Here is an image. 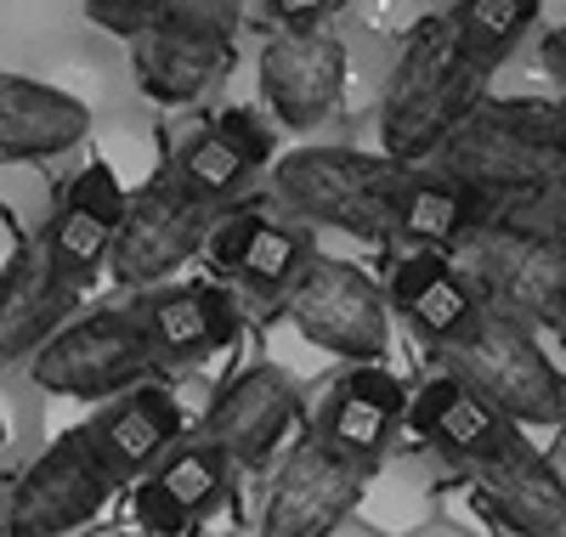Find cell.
Here are the masks:
<instances>
[{
    "instance_id": "6da1fadb",
    "label": "cell",
    "mask_w": 566,
    "mask_h": 537,
    "mask_svg": "<svg viewBox=\"0 0 566 537\" xmlns=\"http://www.w3.org/2000/svg\"><path fill=\"white\" fill-rule=\"evenodd\" d=\"M482 80L488 74L459 52L448 18L413 23L402 57L386 80V108H380L386 159L402 170L437 159L442 141L482 108Z\"/></svg>"
},
{
    "instance_id": "7a4b0ae2",
    "label": "cell",
    "mask_w": 566,
    "mask_h": 537,
    "mask_svg": "<svg viewBox=\"0 0 566 537\" xmlns=\"http://www.w3.org/2000/svg\"><path fill=\"white\" fill-rule=\"evenodd\" d=\"M442 176L470 187L482 204L544 192L566 176V103H482L442 148Z\"/></svg>"
},
{
    "instance_id": "3957f363",
    "label": "cell",
    "mask_w": 566,
    "mask_h": 537,
    "mask_svg": "<svg viewBox=\"0 0 566 537\" xmlns=\"http://www.w3.org/2000/svg\"><path fill=\"white\" fill-rule=\"evenodd\" d=\"M397 187H402V165L357 148H301L277 159L272 170V199L295 221L346 232L363 243L397 238Z\"/></svg>"
},
{
    "instance_id": "277c9868",
    "label": "cell",
    "mask_w": 566,
    "mask_h": 537,
    "mask_svg": "<svg viewBox=\"0 0 566 537\" xmlns=\"http://www.w3.org/2000/svg\"><path fill=\"white\" fill-rule=\"evenodd\" d=\"M442 357H448V373L470 390V397H482L515 430L566 424V379L544 357L538 334L522 317H504V312L482 306L476 328L464 339H453Z\"/></svg>"
},
{
    "instance_id": "5b68a950",
    "label": "cell",
    "mask_w": 566,
    "mask_h": 537,
    "mask_svg": "<svg viewBox=\"0 0 566 537\" xmlns=\"http://www.w3.org/2000/svg\"><path fill=\"white\" fill-rule=\"evenodd\" d=\"M154 346H148V328H142L136 306H103V312H80L69 317L45 346L29 357V385L40 397H57V402H80L97 413L103 402L125 397L148 379Z\"/></svg>"
},
{
    "instance_id": "8992f818",
    "label": "cell",
    "mask_w": 566,
    "mask_h": 537,
    "mask_svg": "<svg viewBox=\"0 0 566 537\" xmlns=\"http://www.w3.org/2000/svg\"><path fill=\"white\" fill-rule=\"evenodd\" d=\"M448 261L488 312L522 317V323L527 317L555 323V306L566 301V238L560 232L482 215L448 250Z\"/></svg>"
},
{
    "instance_id": "52a82bcc",
    "label": "cell",
    "mask_w": 566,
    "mask_h": 537,
    "mask_svg": "<svg viewBox=\"0 0 566 537\" xmlns=\"http://www.w3.org/2000/svg\"><path fill=\"white\" fill-rule=\"evenodd\" d=\"M290 328L328 357V362H380L391 346V301L363 266L317 255L301 266L290 295L277 301Z\"/></svg>"
},
{
    "instance_id": "ba28073f",
    "label": "cell",
    "mask_w": 566,
    "mask_h": 537,
    "mask_svg": "<svg viewBox=\"0 0 566 537\" xmlns=\"http://www.w3.org/2000/svg\"><path fill=\"white\" fill-rule=\"evenodd\" d=\"M119 481L91 459V448L74 435H57L34 453V464L12 481L7 504H0V537H69L85 531L108 509Z\"/></svg>"
},
{
    "instance_id": "9c48e42d",
    "label": "cell",
    "mask_w": 566,
    "mask_h": 537,
    "mask_svg": "<svg viewBox=\"0 0 566 537\" xmlns=\"http://www.w3.org/2000/svg\"><path fill=\"white\" fill-rule=\"evenodd\" d=\"M216 215L221 210L193 199L176 176L170 181H148L142 192H130L125 221L114 227V243H108L114 283H125V288H159L165 277H176L187 261L205 250Z\"/></svg>"
},
{
    "instance_id": "30bf717a",
    "label": "cell",
    "mask_w": 566,
    "mask_h": 537,
    "mask_svg": "<svg viewBox=\"0 0 566 537\" xmlns=\"http://www.w3.org/2000/svg\"><path fill=\"white\" fill-rule=\"evenodd\" d=\"M368 475L374 464L335 453L323 435H301L272 475L255 537H335L352 520Z\"/></svg>"
},
{
    "instance_id": "8fae6325",
    "label": "cell",
    "mask_w": 566,
    "mask_h": 537,
    "mask_svg": "<svg viewBox=\"0 0 566 537\" xmlns=\"http://www.w3.org/2000/svg\"><path fill=\"white\" fill-rule=\"evenodd\" d=\"M301 385L290 373H277L272 362H250L227 385H216V397L205 408V442L227 453V464L239 470H266L272 453L301 424Z\"/></svg>"
},
{
    "instance_id": "7c38bea8",
    "label": "cell",
    "mask_w": 566,
    "mask_h": 537,
    "mask_svg": "<svg viewBox=\"0 0 566 537\" xmlns=\"http://www.w3.org/2000/svg\"><path fill=\"white\" fill-rule=\"evenodd\" d=\"M261 96L290 130H317L340 114L346 45L328 29H283L261 45Z\"/></svg>"
},
{
    "instance_id": "4fadbf2b",
    "label": "cell",
    "mask_w": 566,
    "mask_h": 537,
    "mask_svg": "<svg viewBox=\"0 0 566 537\" xmlns=\"http://www.w3.org/2000/svg\"><path fill=\"white\" fill-rule=\"evenodd\" d=\"M470 498L493 526L515 537H549L566 526V470L522 430L504 453L470 470Z\"/></svg>"
},
{
    "instance_id": "5bb4252c",
    "label": "cell",
    "mask_w": 566,
    "mask_h": 537,
    "mask_svg": "<svg viewBox=\"0 0 566 537\" xmlns=\"http://www.w3.org/2000/svg\"><path fill=\"white\" fill-rule=\"evenodd\" d=\"M136 317L148 328L154 362L193 368L210 351H232L244 339V306L227 283H159L136 301Z\"/></svg>"
},
{
    "instance_id": "9a60e30c",
    "label": "cell",
    "mask_w": 566,
    "mask_h": 537,
    "mask_svg": "<svg viewBox=\"0 0 566 537\" xmlns=\"http://www.w3.org/2000/svg\"><path fill=\"white\" fill-rule=\"evenodd\" d=\"M181 430H187L181 397L170 385H148V379H142L136 390L103 402L97 413L80 424V442L91 448V459H97L119 486H130V481H142L181 442Z\"/></svg>"
},
{
    "instance_id": "2e32d148",
    "label": "cell",
    "mask_w": 566,
    "mask_h": 537,
    "mask_svg": "<svg viewBox=\"0 0 566 537\" xmlns=\"http://www.w3.org/2000/svg\"><path fill=\"white\" fill-rule=\"evenodd\" d=\"M205 250L232 288H244L255 301H283L290 283L301 277V266L312 261V238L261 210H221Z\"/></svg>"
},
{
    "instance_id": "e0dca14e",
    "label": "cell",
    "mask_w": 566,
    "mask_h": 537,
    "mask_svg": "<svg viewBox=\"0 0 566 537\" xmlns=\"http://www.w3.org/2000/svg\"><path fill=\"white\" fill-rule=\"evenodd\" d=\"M74 312H80V295H69V288L57 283L52 255H45V238L18 243L7 272H0V373L29 368V357Z\"/></svg>"
},
{
    "instance_id": "ac0fdd59",
    "label": "cell",
    "mask_w": 566,
    "mask_h": 537,
    "mask_svg": "<svg viewBox=\"0 0 566 537\" xmlns=\"http://www.w3.org/2000/svg\"><path fill=\"white\" fill-rule=\"evenodd\" d=\"M408 430L437 459H448L464 475L476 470V464H488L493 453H504L515 435H522L510 419H499L482 397H470L453 373H437L431 385H419L413 397H408Z\"/></svg>"
},
{
    "instance_id": "d6986e66",
    "label": "cell",
    "mask_w": 566,
    "mask_h": 537,
    "mask_svg": "<svg viewBox=\"0 0 566 537\" xmlns=\"http://www.w3.org/2000/svg\"><path fill=\"white\" fill-rule=\"evenodd\" d=\"M391 312L408 317V328L424 339V346L448 351L453 339H464L482 317V301L470 295V283L453 272L448 250H402L391 261V288H386Z\"/></svg>"
},
{
    "instance_id": "ffe728a7",
    "label": "cell",
    "mask_w": 566,
    "mask_h": 537,
    "mask_svg": "<svg viewBox=\"0 0 566 537\" xmlns=\"http://www.w3.org/2000/svg\"><path fill=\"white\" fill-rule=\"evenodd\" d=\"M91 130V108L80 96L29 80V74H0V165H34L80 148Z\"/></svg>"
},
{
    "instance_id": "44dd1931",
    "label": "cell",
    "mask_w": 566,
    "mask_h": 537,
    "mask_svg": "<svg viewBox=\"0 0 566 537\" xmlns=\"http://www.w3.org/2000/svg\"><path fill=\"white\" fill-rule=\"evenodd\" d=\"M130 69L142 96H154V103H193L205 85H216L232 69V45L159 18L148 34L130 40Z\"/></svg>"
},
{
    "instance_id": "7402d4cb",
    "label": "cell",
    "mask_w": 566,
    "mask_h": 537,
    "mask_svg": "<svg viewBox=\"0 0 566 537\" xmlns=\"http://www.w3.org/2000/svg\"><path fill=\"white\" fill-rule=\"evenodd\" d=\"M488 215V204L470 187H459L453 176H419L402 170L397 187V238H413L419 250H453V243Z\"/></svg>"
},
{
    "instance_id": "603a6c76",
    "label": "cell",
    "mask_w": 566,
    "mask_h": 537,
    "mask_svg": "<svg viewBox=\"0 0 566 537\" xmlns=\"http://www.w3.org/2000/svg\"><path fill=\"white\" fill-rule=\"evenodd\" d=\"M533 23H538V0H459L453 18H448L459 52L476 63L482 74L499 69L515 45L527 40Z\"/></svg>"
},
{
    "instance_id": "cb8c5ba5",
    "label": "cell",
    "mask_w": 566,
    "mask_h": 537,
    "mask_svg": "<svg viewBox=\"0 0 566 537\" xmlns=\"http://www.w3.org/2000/svg\"><path fill=\"white\" fill-rule=\"evenodd\" d=\"M165 493L193 515V520H205L216 504H221V493H227V481H232V464H227V453L221 448H210L205 435H181V442L148 470Z\"/></svg>"
},
{
    "instance_id": "d4e9b609",
    "label": "cell",
    "mask_w": 566,
    "mask_h": 537,
    "mask_svg": "<svg viewBox=\"0 0 566 537\" xmlns=\"http://www.w3.org/2000/svg\"><path fill=\"white\" fill-rule=\"evenodd\" d=\"M312 435H323L335 453L346 459H363V464H380L391 453V435H397V419L380 413V408H368L357 397H346L340 385H328L323 390V402H317V424Z\"/></svg>"
},
{
    "instance_id": "484cf974",
    "label": "cell",
    "mask_w": 566,
    "mask_h": 537,
    "mask_svg": "<svg viewBox=\"0 0 566 537\" xmlns=\"http://www.w3.org/2000/svg\"><path fill=\"white\" fill-rule=\"evenodd\" d=\"M108 243H114V232L103 221H91L69 204L57 210L52 232H45V255H52V272L69 295H80V301L91 295V283L108 272Z\"/></svg>"
},
{
    "instance_id": "4316f807",
    "label": "cell",
    "mask_w": 566,
    "mask_h": 537,
    "mask_svg": "<svg viewBox=\"0 0 566 537\" xmlns=\"http://www.w3.org/2000/svg\"><path fill=\"white\" fill-rule=\"evenodd\" d=\"M431 515V498H424V486L408 475V470H397V464H374V475H368V486H363V498H357V509H352V520H363L368 531H380V537H408V531H419V520Z\"/></svg>"
},
{
    "instance_id": "83f0119b",
    "label": "cell",
    "mask_w": 566,
    "mask_h": 537,
    "mask_svg": "<svg viewBox=\"0 0 566 537\" xmlns=\"http://www.w3.org/2000/svg\"><path fill=\"white\" fill-rule=\"evenodd\" d=\"M250 176H255V170H250L239 154H232L216 130H199V136L181 148V159H176V181L193 192V199H205V204L232 199V192H239Z\"/></svg>"
},
{
    "instance_id": "f1b7e54d",
    "label": "cell",
    "mask_w": 566,
    "mask_h": 537,
    "mask_svg": "<svg viewBox=\"0 0 566 537\" xmlns=\"http://www.w3.org/2000/svg\"><path fill=\"white\" fill-rule=\"evenodd\" d=\"M69 210H80V215H91V221H103L108 232L125 221V204H130V187L119 181V170L108 165V159H91L74 181H69V199H63Z\"/></svg>"
},
{
    "instance_id": "f546056e",
    "label": "cell",
    "mask_w": 566,
    "mask_h": 537,
    "mask_svg": "<svg viewBox=\"0 0 566 537\" xmlns=\"http://www.w3.org/2000/svg\"><path fill=\"white\" fill-rule=\"evenodd\" d=\"M130 509H136V526L148 531V537H193V526H199L154 475L130 481Z\"/></svg>"
},
{
    "instance_id": "4dcf8cb0",
    "label": "cell",
    "mask_w": 566,
    "mask_h": 537,
    "mask_svg": "<svg viewBox=\"0 0 566 537\" xmlns=\"http://www.w3.org/2000/svg\"><path fill=\"white\" fill-rule=\"evenodd\" d=\"M159 18L176 23V29H193L205 40L232 45V29H239V18H244V0H165Z\"/></svg>"
},
{
    "instance_id": "1f68e13d",
    "label": "cell",
    "mask_w": 566,
    "mask_h": 537,
    "mask_svg": "<svg viewBox=\"0 0 566 537\" xmlns=\"http://www.w3.org/2000/svg\"><path fill=\"white\" fill-rule=\"evenodd\" d=\"M335 385L346 390V397H357V402H368V408L391 413V419L408 413V390H402V379H397L391 368H380V362H346V373H340Z\"/></svg>"
},
{
    "instance_id": "d6a6232c",
    "label": "cell",
    "mask_w": 566,
    "mask_h": 537,
    "mask_svg": "<svg viewBox=\"0 0 566 537\" xmlns=\"http://www.w3.org/2000/svg\"><path fill=\"white\" fill-rule=\"evenodd\" d=\"M80 7H85V18L97 23L103 34H114V40H136V34H148V29L159 23L165 0H80Z\"/></svg>"
},
{
    "instance_id": "836d02e7",
    "label": "cell",
    "mask_w": 566,
    "mask_h": 537,
    "mask_svg": "<svg viewBox=\"0 0 566 537\" xmlns=\"http://www.w3.org/2000/svg\"><path fill=\"white\" fill-rule=\"evenodd\" d=\"M232 154H239L250 170H261L266 159H272V130L250 114V108H227V114H216V125H210Z\"/></svg>"
},
{
    "instance_id": "e575fe53",
    "label": "cell",
    "mask_w": 566,
    "mask_h": 537,
    "mask_svg": "<svg viewBox=\"0 0 566 537\" xmlns=\"http://www.w3.org/2000/svg\"><path fill=\"white\" fill-rule=\"evenodd\" d=\"M357 12L368 29L386 34H413V0H357Z\"/></svg>"
},
{
    "instance_id": "d590c367",
    "label": "cell",
    "mask_w": 566,
    "mask_h": 537,
    "mask_svg": "<svg viewBox=\"0 0 566 537\" xmlns=\"http://www.w3.org/2000/svg\"><path fill=\"white\" fill-rule=\"evenodd\" d=\"M323 12H328V0H272V18L283 29H317Z\"/></svg>"
},
{
    "instance_id": "8d00e7d4",
    "label": "cell",
    "mask_w": 566,
    "mask_h": 537,
    "mask_svg": "<svg viewBox=\"0 0 566 537\" xmlns=\"http://www.w3.org/2000/svg\"><path fill=\"white\" fill-rule=\"evenodd\" d=\"M538 52H544V69L555 74V85H566V23H560L555 34H544Z\"/></svg>"
},
{
    "instance_id": "74e56055",
    "label": "cell",
    "mask_w": 566,
    "mask_h": 537,
    "mask_svg": "<svg viewBox=\"0 0 566 537\" xmlns=\"http://www.w3.org/2000/svg\"><path fill=\"white\" fill-rule=\"evenodd\" d=\"M7 448H12V424H7V402H0V464H7Z\"/></svg>"
},
{
    "instance_id": "f35d334b",
    "label": "cell",
    "mask_w": 566,
    "mask_h": 537,
    "mask_svg": "<svg viewBox=\"0 0 566 537\" xmlns=\"http://www.w3.org/2000/svg\"><path fill=\"white\" fill-rule=\"evenodd\" d=\"M12 250H18V243H7V238H0V272H7V261H12Z\"/></svg>"
},
{
    "instance_id": "ab89813d",
    "label": "cell",
    "mask_w": 566,
    "mask_h": 537,
    "mask_svg": "<svg viewBox=\"0 0 566 537\" xmlns=\"http://www.w3.org/2000/svg\"><path fill=\"white\" fill-rule=\"evenodd\" d=\"M69 537H125V531H91V526H85V531H69Z\"/></svg>"
},
{
    "instance_id": "60d3db41",
    "label": "cell",
    "mask_w": 566,
    "mask_h": 537,
    "mask_svg": "<svg viewBox=\"0 0 566 537\" xmlns=\"http://www.w3.org/2000/svg\"><path fill=\"white\" fill-rule=\"evenodd\" d=\"M408 537H464V531H408Z\"/></svg>"
},
{
    "instance_id": "b9f144b4",
    "label": "cell",
    "mask_w": 566,
    "mask_h": 537,
    "mask_svg": "<svg viewBox=\"0 0 566 537\" xmlns=\"http://www.w3.org/2000/svg\"><path fill=\"white\" fill-rule=\"evenodd\" d=\"M555 323H560V328H566V301H560V306H555Z\"/></svg>"
},
{
    "instance_id": "7bdbcfd3",
    "label": "cell",
    "mask_w": 566,
    "mask_h": 537,
    "mask_svg": "<svg viewBox=\"0 0 566 537\" xmlns=\"http://www.w3.org/2000/svg\"><path fill=\"white\" fill-rule=\"evenodd\" d=\"M549 537H566V526H560V531H549Z\"/></svg>"
}]
</instances>
